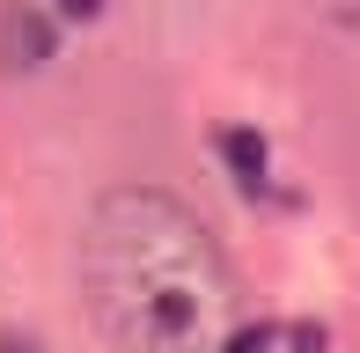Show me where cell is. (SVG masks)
<instances>
[{
	"mask_svg": "<svg viewBox=\"0 0 360 353\" xmlns=\"http://www.w3.org/2000/svg\"><path fill=\"white\" fill-rule=\"evenodd\" d=\"M221 162L236 169L243 191H257V199L272 191V176H265V140H257L250 125H228V133H221Z\"/></svg>",
	"mask_w": 360,
	"mask_h": 353,
	"instance_id": "cell-2",
	"label": "cell"
},
{
	"mask_svg": "<svg viewBox=\"0 0 360 353\" xmlns=\"http://www.w3.org/2000/svg\"><path fill=\"white\" fill-rule=\"evenodd\" d=\"M81 302L110 353H250L221 236L162 184H118L89 206Z\"/></svg>",
	"mask_w": 360,
	"mask_h": 353,
	"instance_id": "cell-1",
	"label": "cell"
},
{
	"mask_svg": "<svg viewBox=\"0 0 360 353\" xmlns=\"http://www.w3.org/2000/svg\"><path fill=\"white\" fill-rule=\"evenodd\" d=\"M0 37H8V67H37V59H52V30H44L30 8H8V15H0Z\"/></svg>",
	"mask_w": 360,
	"mask_h": 353,
	"instance_id": "cell-3",
	"label": "cell"
},
{
	"mask_svg": "<svg viewBox=\"0 0 360 353\" xmlns=\"http://www.w3.org/2000/svg\"><path fill=\"white\" fill-rule=\"evenodd\" d=\"M59 8H67V15H96L103 0H59Z\"/></svg>",
	"mask_w": 360,
	"mask_h": 353,
	"instance_id": "cell-4",
	"label": "cell"
}]
</instances>
